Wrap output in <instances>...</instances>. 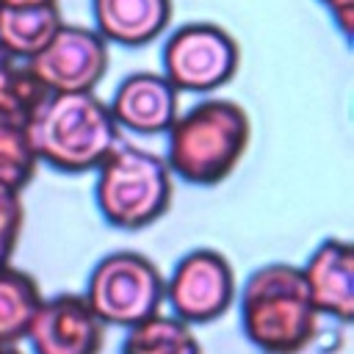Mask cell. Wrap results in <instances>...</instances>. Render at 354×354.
Masks as SVG:
<instances>
[{
  "instance_id": "obj_1",
  "label": "cell",
  "mask_w": 354,
  "mask_h": 354,
  "mask_svg": "<svg viewBox=\"0 0 354 354\" xmlns=\"http://www.w3.org/2000/svg\"><path fill=\"white\" fill-rule=\"evenodd\" d=\"M252 141V122L243 105L210 97L180 111L166 130V166L188 185L210 188L224 183L243 160Z\"/></svg>"
},
{
  "instance_id": "obj_2",
  "label": "cell",
  "mask_w": 354,
  "mask_h": 354,
  "mask_svg": "<svg viewBox=\"0 0 354 354\" xmlns=\"http://www.w3.org/2000/svg\"><path fill=\"white\" fill-rule=\"evenodd\" d=\"M25 133L39 166L64 174L94 171L119 144L111 111L94 91L44 94L30 111Z\"/></svg>"
},
{
  "instance_id": "obj_3",
  "label": "cell",
  "mask_w": 354,
  "mask_h": 354,
  "mask_svg": "<svg viewBox=\"0 0 354 354\" xmlns=\"http://www.w3.org/2000/svg\"><path fill=\"white\" fill-rule=\"evenodd\" d=\"M241 329L263 354H301L318 332V313L310 301L299 266L266 263L254 268L238 296Z\"/></svg>"
},
{
  "instance_id": "obj_4",
  "label": "cell",
  "mask_w": 354,
  "mask_h": 354,
  "mask_svg": "<svg viewBox=\"0 0 354 354\" xmlns=\"http://www.w3.org/2000/svg\"><path fill=\"white\" fill-rule=\"evenodd\" d=\"M94 171L97 207L116 230L136 232L152 227L171 207L174 177L163 155L133 144H116Z\"/></svg>"
},
{
  "instance_id": "obj_5",
  "label": "cell",
  "mask_w": 354,
  "mask_h": 354,
  "mask_svg": "<svg viewBox=\"0 0 354 354\" xmlns=\"http://www.w3.org/2000/svg\"><path fill=\"white\" fill-rule=\"evenodd\" d=\"M83 299L105 326L130 329L160 313L163 274L147 254L119 249L94 263Z\"/></svg>"
},
{
  "instance_id": "obj_6",
  "label": "cell",
  "mask_w": 354,
  "mask_h": 354,
  "mask_svg": "<svg viewBox=\"0 0 354 354\" xmlns=\"http://www.w3.org/2000/svg\"><path fill=\"white\" fill-rule=\"evenodd\" d=\"M241 64V47L216 22H185L169 33L160 53L163 77L188 94H213L227 86Z\"/></svg>"
},
{
  "instance_id": "obj_7",
  "label": "cell",
  "mask_w": 354,
  "mask_h": 354,
  "mask_svg": "<svg viewBox=\"0 0 354 354\" xmlns=\"http://www.w3.org/2000/svg\"><path fill=\"white\" fill-rule=\"evenodd\" d=\"M238 282L230 260L210 246L185 252L169 279H163V301H169L171 315L188 326H202L221 318L232 299Z\"/></svg>"
},
{
  "instance_id": "obj_8",
  "label": "cell",
  "mask_w": 354,
  "mask_h": 354,
  "mask_svg": "<svg viewBox=\"0 0 354 354\" xmlns=\"http://www.w3.org/2000/svg\"><path fill=\"white\" fill-rule=\"evenodd\" d=\"M111 64V47L88 25L64 22L22 66L47 94L94 91Z\"/></svg>"
},
{
  "instance_id": "obj_9",
  "label": "cell",
  "mask_w": 354,
  "mask_h": 354,
  "mask_svg": "<svg viewBox=\"0 0 354 354\" xmlns=\"http://www.w3.org/2000/svg\"><path fill=\"white\" fill-rule=\"evenodd\" d=\"M105 329L83 293H55L41 299L25 340L33 354H100Z\"/></svg>"
},
{
  "instance_id": "obj_10",
  "label": "cell",
  "mask_w": 354,
  "mask_h": 354,
  "mask_svg": "<svg viewBox=\"0 0 354 354\" xmlns=\"http://www.w3.org/2000/svg\"><path fill=\"white\" fill-rule=\"evenodd\" d=\"M116 130L136 136H160L180 113V91L160 72H133L105 102Z\"/></svg>"
},
{
  "instance_id": "obj_11",
  "label": "cell",
  "mask_w": 354,
  "mask_h": 354,
  "mask_svg": "<svg viewBox=\"0 0 354 354\" xmlns=\"http://www.w3.org/2000/svg\"><path fill=\"white\" fill-rule=\"evenodd\" d=\"M299 271L318 315L343 324L354 318V246L346 238L321 241Z\"/></svg>"
},
{
  "instance_id": "obj_12",
  "label": "cell",
  "mask_w": 354,
  "mask_h": 354,
  "mask_svg": "<svg viewBox=\"0 0 354 354\" xmlns=\"http://www.w3.org/2000/svg\"><path fill=\"white\" fill-rule=\"evenodd\" d=\"M171 11V0H91V28L108 47H147L169 28Z\"/></svg>"
},
{
  "instance_id": "obj_13",
  "label": "cell",
  "mask_w": 354,
  "mask_h": 354,
  "mask_svg": "<svg viewBox=\"0 0 354 354\" xmlns=\"http://www.w3.org/2000/svg\"><path fill=\"white\" fill-rule=\"evenodd\" d=\"M64 25L58 3L47 6H3L0 3V50L14 61H30Z\"/></svg>"
},
{
  "instance_id": "obj_14",
  "label": "cell",
  "mask_w": 354,
  "mask_h": 354,
  "mask_svg": "<svg viewBox=\"0 0 354 354\" xmlns=\"http://www.w3.org/2000/svg\"><path fill=\"white\" fill-rule=\"evenodd\" d=\"M41 299L39 282L28 271L14 266L0 268V346H17L28 337Z\"/></svg>"
},
{
  "instance_id": "obj_15",
  "label": "cell",
  "mask_w": 354,
  "mask_h": 354,
  "mask_svg": "<svg viewBox=\"0 0 354 354\" xmlns=\"http://www.w3.org/2000/svg\"><path fill=\"white\" fill-rule=\"evenodd\" d=\"M119 354H202V343L180 318L155 313L124 329Z\"/></svg>"
},
{
  "instance_id": "obj_16",
  "label": "cell",
  "mask_w": 354,
  "mask_h": 354,
  "mask_svg": "<svg viewBox=\"0 0 354 354\" xmlns=\"http://www.w3.org/2000/svg\"><path fill=\"white\" fill-rule=\"evenodd\" d=\"M39 169L25 124H0V185L22 191Z\"/></svg>"
},
{
  "instance_id": "obj_17",
  "label": "cell",
  "mask_w": 354,
  "mask_h": 354,
  "mask_svg": "<svg viewBox=\"0 0 354 354\" xmlns=\"http://www.w3.org/2000/svg\"><path fill=\"white\" fill-rule=\"evenodd\" d=\"M22 227H25L22 191L0 185V268L11 266V257L22 238Z\"/></svg>"
},
{
  "instance_id": "obj_18",
  "label": "cell",
  "mask_w": 354,
  "mask_h": 354,
  "mask_svg": "<svg viewBox=\"0 0 354 354\" xmlns=\"http://www.w3.org/2000/svg\"><path fill=\"white\" fill-rule=\"evenodd\" d=\"M318 3L329 11V17H332L335 28L343 33V39L351 41V33H354V0H318Z\"/></svg>"
},
{
  "instance_id": "obj_19",
  "label": "cell",
  "mask_w": 354,
  "mask_h": 354,
  "mask_svg": "<svg viewBox=\"0 0 354 354\" xmlns=\"http://www.w3.org/2000/svg\"><path fill=\"white\" fill-rule=\"evenodd\" d=\"M19 72H22V64L14 61L6 50H0V88L14 86V80L19 77Z\"/></svg>"
},
{
  "instance_id": "obj_20",
  "label": "cell",
  "mask_w": 354,
  "mask_h": 354,
  "mask_svg": "<svg viewBox=\"0 0 354 354\" xmlns=\"http://www.w3.org/2000/svg\"><path fill=\"white\" fill-rule=\"evenodd\" d=\"M0 354H22L19 346H0Z\"/></svg>"
}]
</instances>
